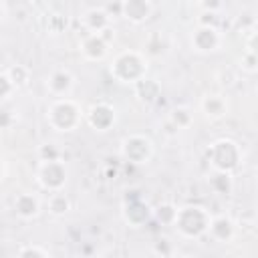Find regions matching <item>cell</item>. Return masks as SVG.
Wrapping results in <instances>:
<instances>
[{
    "instance_id": "4fadbf2b",
    "label": "cell",
    "mask_w": 258,
    "mask_h": 258,
    "mask_svg": "<svg viewBox=\"0 0 258 258\" xmlns=\"http://www.w3.org/2000/svg\"><path fill=\"white\" fill-rule=\"evenodd\" d=\"M38 210H40V202L34 194H18L14 198V212L18 218L30 220L38 214Z\"/></svg>"
},
{
    "instance_id": "9c48e42d",
    "label": "cell",
    "mask_w": 258,
    "mask_h": 258,
    "mask_svg": "<svg viewBox=\"0 0 258 258\" xmlns=\"http://www.w3.org/2000/svg\"><path fill=\"white\" fill-rule=\"evenodd\" d=\"M46 89H48V93L52 97L64 99V95H69V91L73 89V75L69 71H64V69L54 71L46 81Z\"/></svg>"
},
{
    "instance_id": "4316f807",
    "label": "cell",
    "mask_w": 258,
    "mask_h": 258,
    "mask_svg": "<svg viewBox=\"0 0 258 258\" xmlns=\"http://www.w3.org/2000/svg\"><path fill=\"white\" fill-rule=\"evenodd\" d=\"M0 16H2V20H6V16H8V4L4 0H0Z\"/></svg>"
},
{
    "instance_id": "7c38bea8",
    "label": "cell",
    "mask_w": 258,
    "mask_h": 258,
    "mask_svg": "<svg viewBox=\"0 0 258 258\" xmlns=\"http://www.w3.org/2000/svg\"><path fill=\"white\" fill-rule=\"evenodd\" d=\"M87 119H89V123H91L95 129L105 131V129H109L111 123L115 121V111H113L109 105L99 103V105H93V107L89 109Z\"/></svg>"
},
{
    "instance_id": "e0dca14e",
    "label": "cell",
    "mask_w": 258,
    "mask_h": 258,
    "mask_svg": "<svg viewBox=\"0 0 258 258\" xmlns=\"http://www.w3.org/2000/svg\"><path fill=\"white\" fill-rule=\"evenodd\" d=\"M48 210H50V214H54V216H62V214H67V212L71 210V202H69V198H67L62 191H56V194H52L50 200H48Z\"/></svg>"
},
{
    "instance_id": "277c9868",
    "label": "cell",
    "mask_w": 258,
    "mask_h": 258,
    "mask_svg": "<svg viewBox=\"0 0 258 258\" xmlns=\"http://www.w3.org/2000/svg\"><path fill=\"white\" fill-rule=\"evenodd\" d=\"M208 157L214 163V167L218 171H230L238 165V157H240V149L232 139H220L216 141L210 149H208Z\"/></svg>"
},
{
    "instance_id": "ffe728a7",
    "label": "cell",
    "mask_w": 258,
    "mask_h": 258,
    "mask_svg": "<svg viewBox=\"0 0 258 258\" xmlns=\"http://www.w3.org/2000/svg\"><path fill=\"white\" fill-rule=\"evenodd\" d=\"M18 89H16V85L12 83V79L2 71V75H0V97H2V101L6 103L10 97H12V93H16Z\"/></svg>"
},
{
    "instance_id": "8fae6325",
    "label": "cell",
    "mask_w": 258,
    "mask_h": 258,
    "mask_svg": "<svg viewBox=\"0 0 258 258\" xmlns=\"http://www.w3.org/2000/svg\"><path fill=\"white\" fill-rule=\"evenodd\" d=\"M81 50H83V54L87 58L101 60L107 54V50H109V42L101 34H87L83 38V42H81Z\"/></svg>"
},
{
    "instance_id": "ba28073f",
    "label": "cell",
    "mask_w": 258,
    "mask_h": 258,
    "mask_svg": "<svg viewBox=\"0 0 258 258\" xmlns=\"http://www.w3.org/2000/svg\"><path fill=\"white\" fill-rule=\"evenodd\" d=\"M191 44L200 52H210L216 50L220 44V32L214 26H198L191 34Z\"/></svg>"
},
{
    "instance_id": "2e32d148",
    "label": "cell",
    "mask_w": 258,
    "mask_h": 258,
    "mask_svg": "<svg viewBox=\"0 0 258 258\" xmlns=\"http://www.w3.org/2000/svg\"><path fill=\"white\" fill-rule=\"evenodd\" d=\"M135 89H137V95H139V99L141 101H155L157 97H159V85L153 81V79H141L137 85H135Z\"/></svg>"
},
{
    "instance_id": "44dd1931",
    "label": "cell",
    "mask_w": 258,
    "mask_h": 258,
    "mask_svg": "<svg viewBox=\"0 0 258 258\" xmlns=\"http://www.w3.org/2000/svg\"><path fill=\"white\" fill-rule=\"evenodd\" d=\"M189 121H191V113H189L185 107L173 109V113H171V123H173L175 127H187Z\"/></svg>"
},
{
    "instance_id": "3957f363",
    "label": "cell",
    "mask_w": 258,
    "mask_h": 258,
    "mask_svg": "<svg viewBox=\"0 0 258 258\" xmlns=\"http://www.w3.org/2000/svg\"><path fill=\"white\" fill-rule=\"evenodd\" d=\"M210 224H212V218L210 214L206 212V208H200V206H187V208H181L177 210V218H175V228L187 236V238H198L202 236L204 232H210Z\"/></svg>"
},
{
    "instance_id": "d6986e66",
    "label": "cell",
    "mask_w": 258,
    "mask_h": 258,
    "mask_svg": "<svg viewBox=\"0 0 258 258\" xmlns=\"http://www.w3.org/2000/svg\"><path fill=\"white\" fill-rule=\"evenodd\" d=\"M155 218H157L161 224H175L177 210H175L171 204H161V206L155 210Z\"/></svg>"
},
{
    "instance_id": "603a6c76",
    "label": "cell",
    "mask_w": 258,
    "mask_h": 258,
    "mask_svg": "<svg viewBox=\"0 0 258 258\" xmlns=\"http://www.w3.org/2000/svg\"><path fill=\"white\" fill-rule=\"evenodd\" d=\"M16 258H46V254L38 246H24V248L18 250Z\"/></svg>"
},
{
    "instance_id": "484cf974",
    "label": "cell",
    "mask_w": 258,
    "mask_h": 258,
    "mask_svg": "<svg viewBox=\"0 0 258 258\" xmlns=\"http://www.w3.org/2000/svg\"><path fill=\"white\" fill-rule=\"evenodd\" d=\"M248 52L258 58V30H254V32L248 36Z\"/></svg>"
},
{
    "instance_id": "7a4b0ae2",
    "label": "cell",
    "mask_w": 258,
    "mask_h": 258,
    "mask_svg": "<svg viewBox=\"0 0 258 258\" xmlns=\"http://www.w3.org/2000/svg\"><path fill=\"white\" fill-rule=\"evenodd\" d=\"M46 121H48L50 127L56 129V131H73V129H77V125L81 123V109H79L77 103L71 101L69 97L56 99V101H52L50 107H48Z\"/></svg>"
},
{
    "instance_id": "30bf717a",
    "label": "cell",
    "mask_w": 258,
    "mask_h": 258,
    "mask_svg": "<svg viewBox=\"0 0 258 258\" xmlns=\"http://www.w3.org/2000/svg\"><path fill=\"white\" fill-rule=\"evenodd\" d=\"M153 12V4L147 0H127L123 2V16L135 24L145 22Z\"/></svg>"
},
{
    "instance_id": "cb8c5ba5",
    "label": "cell",
    "mask_w": 258,
    "mask_h": 258,
    "mask_svg": "<svg viewBox=\"0 0 258 258\" xmlns=\"http://www.w3.org/2000/svg\"><path fill=\"white\" fill-rule=\"evenodd\" d=\"M212 183L214 187H218L220 191H230V175L226 171H218L214 177H212Z\"/></svg>"
},
{
    "instance_id": "52a82bcc",
    "label": "cell",
    "mask_w": 258,
    "mask_h": 258,
    "mask_svg": "<svg viewBox=\"0 0 258 258\" xmlns=\"http://www.w3.org/2000/svg\"><path fill=\"white\" fill-rule=\"evenodd\" d=\"M83 24L89 34H101L111 28V14L103 6H93L83 14Z\"/></svg>"
},
{
    "instance_id": "7402d4cb",
    "label": "cell",
    "mask_w": 258,
    "mask_h": 258,
    "mask_svg": "<svg viewBox=\"0 0 258 258\" xmlns=\"http://www.w3.org/2000/svg\"><path fill=\"white\" fill-rule=\"evenodd\" d=\"M46 26H48V30L52 34H58V32H62L67 28V16H62V14H50Z\"/></svg>"
},
{
    "instance_id": "8992f818",
    "label": "cell",
    "mask_w": 258,
    "mask_h": 258,
    "mask_svg": "<svg viewBox=\"0 0 258 258\" xmlns=\"http://www.w3.org/2000/svg\"><path fill=\"white\" fill-rule=\"evenodd\" d=\"M121 151L129 163H143L151 155V141L143 135H131L123 141Z\"/></svg>"
},
{
    "instance_id": "5bb4252c",
    "label": "cell",
    "mask_w": 258,
    "mask_h": 258,
    "mask_svg": "<svg viewBox=\"0 0 258 258\" xmlns=\"http://www.w3.org/2000/svg\"><path fill=\"white\" fill-rule=\"evenodd\" d=\"M202 111L210 119H222L226 115V111H228V105H226L224 97H220V95H208L202 101Z\"/></svg>"
},
{
    "instance_id": "9a60e30c",
    "label": "cell",
    "mask_w": 258,
    "mask_h": 258,
    "mask_svg": "<svg viewBox=\"0 0 258 258\" xmlns=\"http://www.w3.org/2000/svg\"><path fill=\"white\" fill-rule=\"evenodd\" d=\"M210 234L216 240H220V242H228L234 236V224H232V220H228L226 216L214 218L212 224H210Z\"/></svg>"
},
{
    "instance_id": "6da1fadb",
    "label": "cell",
    "mask_w": 258,
    "mask_h": 258,
    "mask_svg": "<svg viewBox=\"0 0 258 258\" xmlns=\"http://www.w3.org/2000/svg\"><path fill=\"white\" fill-rule=\"evenodd\" d=\"M147 73V58L137 50H123L111 62V75L119 83H133L137 85L145 79Z\"/></svg>"
},
{
    "instance_id": "d4e9b609",
    "label": "cell",
    "mask_w": 258,
    "mask_h": 258,
    "mask_svg": "<svg viewBox=\"0 0 258 258\" xmlns=\"http://www.w3.org/2000/svg\"><path fill=\"white\" fill-rule=\"evenodd\" d=\"M38 153H40L42 161H58V151L54 149V145H42Z\"/></svg>"
},
{
    "instance_id": "ac0fdd59",
    "label": "cell",
    "mask_w": 258,
    "mask_h": 258,
    "mask_svg": "<svg viewBox=\"0 0 258 258\" xmlns=\"http://www.w3.org/2000/svg\"><path fill=\"white\" fill-rule=\"evenodd\" d=\"M4 73L12 79V83L16 85V89L24 87V85L28 83V79H30V73H28V69H26L24 64H14V67H10V69H4Z\"/></svg>"
},
{
    "instance_id": "5b68a950",
    "label": "cell",
    "mask_w": 258,
    "mask_h": 258,
    "mask_svg": "<svg viewBox=\"0 0 258 258\" xmlns=\"http://www.w3.org/2000/svg\"><path fill=\"white\" fill-rule=\"evenodd\" d=\"M67 181V169H64V163L58 159V161H42L40 167H38V183L56 194L60 191V187L64 185Z\"/></svg>"
}]
</instances>
